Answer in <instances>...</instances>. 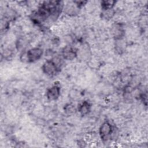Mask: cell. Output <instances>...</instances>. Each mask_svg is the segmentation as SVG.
Listing matches in <instances>:
<instances>
[{
  "mask_svg": "<svg viewBox=\"0 0 148 148\" xmlns=\"http://www.w3.org/2000/svg\"><path fill=\"white\" fill-rule=\"evenodd\" d=\"M58 68L57 63L53 60L46 61L42 66V70L43 72L49 75L53 76L56 73Z\"/></svg>",
  "mask_w": 148,
  "mask_h": 148,
  "instance_id": "6da1fadb",
  "label": "cell"
},
{
  "mask_svg": "<svg viewBox=\"0 0 148 148\" xmlns=\"http://www.w3.org/2000/svg\"><path fill=\"white\" fill-rule=\"evenodd\" d=\"M43 54V50L35 47L29 50L27 53V58L29 62H35L39 60Z\"/></svg>",
  "mask_w": 148,
  "mask_h": 148,
  "instance_id": "7a4b0ae2",
  "label": "cell"
},
{
  "mask_svg": "<svg viewBox=\"0 0 148 148\" xmlns=\"http://www.w3.org/2000/svg\"><path fill=\"white\" fill-rule=\"evenodd\" d=\"M112 133V127L108 121H105L99 128V135L101 139L106 140Z\"/></svg>",
  "mask_w": 148,
  "mask_h": 148,
  "instance_id": "3957f363",
  "label": "cell"
},
{
  "mask_svg": "<svg viewBox=\"0 0 148 148\" xmlns=\"http://www.w3.org/2000/svg\"><path fill=\"white\" fill-rule=\"evenodd\" d=\"M60 94V88L57 86H54L49 88L46 92L47 98L51 101L57 99Z\"/></svg>",
  "mask_w": 148,
  "mask_h": 148,
  "instance_id": "277c9868",
  "label": "cell"
},
{
  "mask_svg": "<svg viewBox=\"0 0 148 148\" xmlns=\"http://www.w3.org/2000/svg\"><path fill=\"white\" fill-rule=\"evenodd\" d=\"M76 56V51L71 46H66L62 50V56L67 60H72Z\"/></svg>",
  "mask_w": 148,
  "mask_h": 148,
  "instance_id": "5b68a950",
  "label": "cell"
},
{
  "mask_svg": "<svg viewBox=\"0 0 148 148\" xmlns=\"http://www.w3.org/2000/svg\"><path fill=\"white\" fill-rule=\"evenodd\" d=\"M90 108H91L90 104L88 102L85 101L79 106L78 110L82 115H85L89 112L90 110Z\"/></svg>",
  "mask_w": 148,
  "mask_h": 148,
  "instance_id": "8992f818",
  "label": "cell"
},
{
  "mask_svg": "<svg viewBox=\"0 0 148 148\" xmlns=\"http://www.w3.org/2000/svg\"><path fill=\"white\" fill-rule=\"evenodd\" d=\"M115 2L114 1H103L102 2V7L103 10H110L114 6Z\"/></svg>",
  "mask_w": 148,
  "mask_h": 148,
  "instance_id": "52a82bcc",
  "label": "cell"
}]
</instances>
